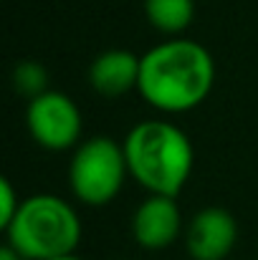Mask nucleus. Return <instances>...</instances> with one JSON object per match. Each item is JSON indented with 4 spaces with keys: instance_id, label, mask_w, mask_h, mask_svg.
I'll list each match as a JSON object with an SVG mask.
<instances>
[{
    "instance_id": "nucleus-1",
    "label": "nucleus",
    "mask_w": 258,
    "mask_h": 260,
    "mask_svg": "<svg viewBox=\"0 0 258 260\" xmlns=\"http://www.w3.org/2000/svg\"><path fill=\"white\" fill-rule=\"evenodd\" d=\"M213 84L215 61L210 51L192 38H165L139 56L137 93L165 116L197 109L210 96Z\"/></svg>"
},
{
    "instance_id": "nucleus-2",
    "label": "nucleus",
    "mask_w": 258,
    "mask_h": 260,
    "mask_svg": "<svg viewBox=\"0 0 258 260\" xmlns=\"http://www.w3.org/2000/svg\"><path fill=\"white\" fill-rule=\"evenodd\" d=\"M124 159L129 179H134L147 194L177 197L195 165V149L190 137L167 119L137 121L124 142Z\"/></svg>"
},
{
    "instance_id": "nucleus-3",
    "label": "nucleus",
    "mask_w": 258,
    "mask_h": 260,
    "mask_svg": "<svg viewBox=\"0 0 258 260\" xmlns=\"http://www.w3.org/2000/svg\"><path fill=\"white\" fill-rule=\"evenodd\" d=\"M81 217L71 202L41 192L23 197L18 215L5 228V238L23 260H53L74 255L81 243Z\"/></svg>"
},
{
    "instance_id": "nucleus-4",
    "label": "nucleus",
    "mask_w": 258,
    "mask_h": 260,
    "mask_svg": "<svg viewBox=\"0 0 258 260\" xmlns=\"http://www.w3.org/2000/svg\"><path fill=\"white\" fill-rule=\"evenodd\" d=\"M129 179L124 147L111 137L84 139L69 162V187L76 202L86 207H104L114 202Z\"/></svg>"
},
{
    "instance_id": "nucleus-5",
    "label": "nucleus",
    "mask_w": 258,
    "mask_h": 260,
    "mask_svg": "<svg viewBox=\"0 0 258 260\" xmlns=\"http://www.w3.org/2000/svg\"><path fill=\"white\" fill-rule=\"evenodd\" d=\"M25 126L31 139L46 152H74L81 144L84 116L76 101L64 91H43L28 101Z\"/></svg>"
},
{
    "instance_id": "nucleus-6",
    "label": "nucleus",
    "mask_w": 258,
    "mask_h": 260,
    "mask_svg": "<svg viewBox=\"0 0 258 260\" xmlns=\"http://www.w3.org/2000/svg\"><path fill=\"white\" fill-rule=\"evenodd\" d=\"M238 243V222L223 207H203L185 228V248L192 260H225Z\"/></svg>"
},
{
    "instance_id": "nucleus-7",
    "label": "nucleus",
    "mask_w": 258,
    "mask_h": 260,
    "mask_svg": "<svg viewBox=\"0 0 258 260\" xmlns=\"http://www.w3.org/2000/svg\"><path fill=\"white\" fill-rule=\"evenodd\" d=\"M182 235V212L177 197L147 194L132 215V238L142 250H165Z\"/></svg>"
},
{
    "instance_id": "nucleus-8",
    "label": "nucleus",
    "mask_w": 258,
    "mask_h": 260,
    "mask_svg": "<svg viewBox=\"0 0 258 260\" xmlns=\"http://www.w3.org/2000/svg\"><path fill=\"white\" fill-rule=\"evenodd\" d=\"M89 84L104 99H117L139 84V56L127 48L101 51L89 66Z\"/></svg>"
},
{
    "instance_id": "nucleus-9",
    "label": "nucleus",
    "mask_w": 258,
    "mask_h": 260,
    "mask_svg": "<svg viewBox=\"0 0 258 260\" xmlns=\"http://www.w3.org/2000/svg\"><path fill=\"white\" fill-rule=\"evenodd\" d=\"M142 8L147 23L167 38L182 36L195 20V0H145Z\"/></svg>"
},
{
    "instance_id": "nucleus-10",
    "label": "nucleus",
    "mask_w": 258,
    "mask_h": 260,
    "mask_svg": "<svg viewBox=\"0 0 258 260\" xmlns=\"http://www.w3.org/2000/svg\"><path fill=\"white\" fill-rule=\"evenodd\" d=\"M13 88L23 96L36 99L43 91H48V71L38 61H20L13 69Z\"/></svg>"
},
{
    "instance_id": "nucleus-11",
    "label": "nucleus",
    "mask_w": 258,
    "mask_h": 260,
    "mask_svg": "<svg viewBox=\"0 0 258 260\" xmlns=\"http://www.w3.org/2000/svg\"><path fill=\"white\" fill-rule=\"evenodd\" d=\"M20 194L15 192V187H13V182L8 179V177H3L0 179V228L5 230L10 222H13V217L18 215V210H20Z\"/></svg>"
},
{
    "instance_id": "nucleus-12",
    "label": "nucleus",
    "mask_w": 258,
    "mask_h": 260,
    "mask_svg": "<svg viewBox=\"0 0 258 260\" xmlns=\"http://www.w3.org/2000/svg\"><path fill=\"white\" fill-rule=\"evenodd\" d=\"M0 260H23V258H20L10 245H3V248H0Z\"/></svg>"
},
{
    "instance_id": "nucleus-13",
    "label": "nucleus",
    "mask_w": 258,
    "mask_h": 260,
    "mask_svg": "<svg viewBox=\"0 0 258 260\" xmlns=\"http://www.w3.org/2000/svg\"><path fill=\"white\" fill-rule=\"evenodd\" d=\"M53 260H84V258H79V255L74 253V255H64V258H53Z\"/></svg>"
}]
</instances>
